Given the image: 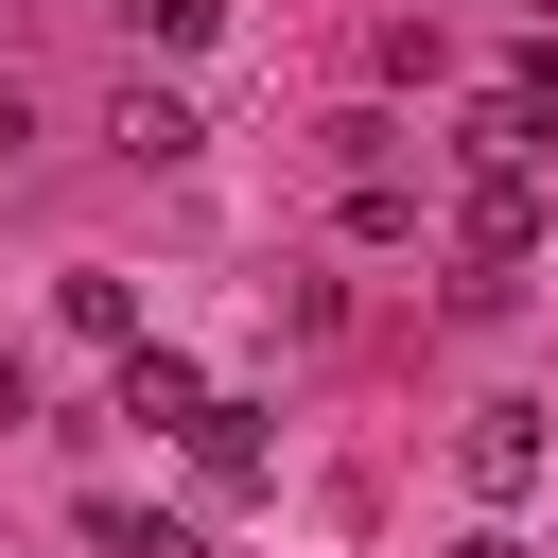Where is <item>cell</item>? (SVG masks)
Returning a JSON list of instances; mask_svg holds the SVG:
<instances>
[{"label":"cell","instance_id":"6da1fadb","mask_svg":"<svg viewBox=\"0 0 558 558\" xmlns=\"http://www.w3.org/2000/svg\"><path fill=\"white\" fill-rule=\"evenodd\" d=\"M453 471H471V506H523V488L558 471V418H541V401H471V436H453Z\"/></svg>","mask_w":558,"mask_h":558},{"label":"cell","instance_id":"7a4b0ae2","mask_svg":"<svg viewBox=\"0 0 558 558\" xmlns=\"http://www.w3.org/2000/svg\"><path fill=\"white\" fill-rule=\"evenodd\" d=\"M453 244H471V262H488V279H471V296H506V279H523V262H541V174H471V192H453Z\"/></svg>","mask_w":558,"mask_h":558},{"label":"cell","instance_id":"3957f363","mask_svg":"<svg viewBox=\"0 0 558 558\" xmlns=\"http://www.w3.org/2000/svg\"><path fill=\"white\" fill-rule=\"evenodd\" d=\"M122 418H140V436H192V418H209V384H192L174 349H122Z\"/></svg>","mask_w":558,"mask_h":558},{"label":"cell","instance_id":"277c9868","mask_svg":"<svg viewBox=\"0 0 558 558\" xmlns=\"http://www.w3.org/2000/svg\"><path fill=\"white\" fill-rule=\"evenodd\" d=\"M174 453H192V471H209V488H262V401H209V418H192V436H174Z\"/></svg>","mask_w":558,"mask_h":558},{"label":"cell","instance_id":"5b68a950","mask_svg":"<svg viewBox=\"0 0 558 558\" xmlns=\"http://www.w3.org/2000/svg\"><path fill=\"white\" fill-rule=\"evenodd\" d=\"M105 140H122V157H192V105H174V87H122Z\"/></svg>","mask_w":558,"mask_h":558},{"label":"cell","instance_id":"8992f818","mask_svg":"<svg viewBox=\"0 0 558 558\" xmlns=\"http://www.w3.org/2000/svg\"><path fill=\"white\" fill-rule=\"evenodd\" d=\"M52 314H70V331H105V349H140V296H122L105 262H70V279H52Z\"/></svg>","mask_w":558,"mask_h":558},{"label":"cell","instance_id":"52a82bcc","mask_svg":"<svg viewBox=\"0 0 558 558\" xmlns=\"http://www.w3.org/2000/svg\"><path fill=\"white\" fill-rule=\"evenodd\" d=\"M87 541L105 558H192V523H157V506H87Z\"/></svg>","mask_w":558,"mask_h":558},{"label":"cell","instance_id":"ba28073f","mask_svg":"<svg viewBox=\"0 0 558 558\" xmlns=\"http://www.w3.org/2000/svg\"><path fill=\"white\" fill-rule=\"evenodd\" d=\"M122 17H157V52H209L227 35V0H122Z\"/></svg>","mask_w":558,"mask_h":558},{"label":"cell","instance_id":"9c48e42d","mask_svg":"<svg viewBox=\"0 0 558 558\" xmlns=\"http://www.w3.org/2000/svg\"><path fill=\"white\" fill-rule=\"evenodd\" d=\"M17 157H35V105H17V87H0V174H17Z\"/></svg>","mask_w":558,"mask_h":558},{"label":"cell","instance_id":"30bf717a","mask_svg":"<svg viewBox=\"0 0 558 558\" xmlns=\"http://www.w3.org/2000/svg\"><path fill=\"white\" fill-rule=\"evenodd\" d=\"M17 418H35V366H17V349H0V436H17Z\"/></svg>","mask_w":558,"mask_h":558},{"label":"cell","instance_id":"8fae6325","mask_svg":"<svg viewBox=\"0 0 558 558\" xmlns=\"http://www.w3.org/2000/svg\"><path fill=\"white\" fill-rule=\"evenodd\" d=\"M453 558H523V541H506V523H471V541H453Z\"/></svg>","mask_w":558,"mask_h":558}]
</instances>
